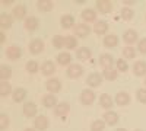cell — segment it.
<instances>
[{"label": "cell", "instance_id": "6da1fadb", "mask_svg": "<svg viewBox=\"0 0 146 131\" xmlns=\"http://www.w3.org/2000/svg\"><path fill=\"white\" fill-rule=\"evenodd\" d=\"M82 73H83V68H82V66H79V64H72V66L67 68V76L72 77V79L80 77Z\"/></svg>", "mask_w": 146, "mask_h": 131}, {"label": "cell", "instance_id": "7a4b0ae2", "mask_svg": "<svg viewBox=\"0 0 146 131\" xmlns=\"http://www.w3.org/2000/svg\"><path fill=\"white\" fill-rule=\"evenodd\" d=\"M80 101H82L83 105H91L95 101V93L92 90H89V89H85L82 92V95H80Z\"/></svg>", "mask_w": 146, "mask_h": 131}, {"label": "cell", "instance_id": "3957f363", "mask_svg": "<svg viewBox=\"0 0 146 131\" xmlns=\"http://www.w3.org/2000/svg\"><path fill=\"white\" fill-rule=\"evenodd\" d=\"M86 83H88L89 86H92V88H96V86H100L101 83H102V76L98 74V73H92V74L88 76Z\"/></svg>", "mask_w": 146, "mask_h": 131}, {"label": "cell", "instance_id": "277c9868", "mask_svg": "<svg viewBox=\"0 0 146 131\" xmlns=\"http://www.w3.org/2000/svg\"><path fill=\"white\" fill-rule=\"evenodd\" d=\"M44 50V42L41 39H34L31 44H29V51L32 54H38Z\"/></svg>", "mask_w": 146, "mask_h": 131}, {"label": "cell", "instance_id": "5b68a950", "mask_svg": "<svg viewBox=\"0 0 146 131\" xmlns=\"http://www.w3.org/2000/svg\"><path fill=\"white\" fill-rule=\"evenodd\" d=\"M96 7L100 9L101 13H108V12H111L113 5H111V2H108V0H98V2H96Z\"/></svg>", "mask_w": 146, "mask_h": 131}, {"label": "cell", "instance_id": "8992f818", "mask_svg": "<svg viewBox=\"0 0 146 131\" xmlns=\"http://www.w3.org/2000/svg\"><path fill=\"white\" fill-rule=\"evenodd\" d=\"M100 64L104 67V70L113 68V57L110 54H102L101 58H100Z\"/></svg>", "mask_w": 146, "mask_h": 131}, {"label": "cell", "instance_id": "52a82bcc", "mask_svg": "<svg viewBox=\"0 0 146 131\" xmlns=\"http://www.w3.org/2000/svg\"><path fill=\"white\" fill-rule=\"evenodd\" d=\"M6 55L10 58V60H16V58L21 57V48L16 47V45H12L6 50Z\"/></svg>", "mask_w": 146, "mask_h": 131}, {"label": "cell", "instance_id": "ba28073f", "mask_svg": "<svg viewBox=\"0 0 146 131\" xmlns=\"http://www.w3.org/2000/svg\"><path fill=\"white\" fill-rule=\"evenodd\" d=\"M35 127L38 128V130H41V131L47 130V127H48V120H47V117H45V115L36 117V118H35Z\"/></svg>", "mask_w": 146, "mask_h": 131}, {"label": "cell", "instance_id": "9c48e42d", "mask_svg": "<svg viewBox=\"0 0 146 131\" xmlns=\"http://www.w3.org/2000/svg\"><path fill=\"white\" fill-rule=\"evenodd\" d=\"M47 89L50 90V92H53V93L58 92L60 89H62V85H60V80H57V79H50V80L47 82Z\"/></svg>", "mask_w": 146, "mask_h": 131}, {"label": "cell", "instance_id": "30bf717a", "mask_svg": "<svg viewBox=\"0 0 146 131\" xmlns=\"http://www.w3.org/2000/svg\"><path fill=\"white\" fill-rule=\"evenodd\" d=\"M89 26L85 25V23H79V25L75 26V34L78 35V37H86V35L89 34Z\"/></svg>", "mask_w": 146, "mask_h": 131}, {"label": "cell", "instance_id": "8fae6325", "mask_svg": "<svg viewBox=\"0 0 146 131\" xmlns=\"http://www.w3.org/2000/svg\"><path fill=\"white\" fill-rule=\"evenodd\" d=\"M133 71L136 76H143L146 73V63L145 61H136L133 66Z\"/></svg>", "mask_w": 146, "mask_h": 131}, {"label": "cell", "instance_id": "7c38bea8", "mask_svg": "<svg viewBox=\"0 0 146 131\" xmlns=\"http://www.w3.org/2000/svg\"><path fill=\"white\" fill-rule=\"evenodd\" d=\"M104 118H105V122L110 124V125H114V124H117V121H118V115H117L115 112H113V111L105 112V114H104Z\"/></svg>", "mask_w": 146, "mask_h": 131}, {"label": "cell", "instance_id": "4fadbf2b", "mask_svg": "<svg viewBox=\"0 0 146 131\" xmlns=\"http://www.w3.org/2000/svg\"><path fill=\"white\" fill-rule=\"evenodd\" d=\"M23 114H25L27 117H34V115L36 114V106H35V103L28 102V103L23 105Z\"/></svg>", "mask_w": 146, "mask_h": 131}, {"label": "cell", "instance_id": "5bb4252c", "mask_svg": "<svg viewBox=\"0 0 146 131\" xmlns=\"http://www.w3.org/2000/svg\"><path fill=\"white\" fill-rule=\"evenodd\" d=\"M115 102H117L120 106H124V105H127V103L130 102V96H129L126 92H120V93L117 95V98H115Z\"/></svg>", "mask_w": 146, "mask_h": 131}, {"label": "cell", "instance_id": "9a60e30c", "mask_svg": "<svg viewBox=\"0 0 146 131\" xmlns=\"http://www.w3.org/2000/svg\"><path fill=\"white\" fill-rule=\"evenodd\" d=\"M107 29H108V25H107V22H104V20L96 22V23H95V26H94L95 34H98V35L105 34V32H107Z\"/></svg>", "mask_w": 146, "mask_h": 131}, {"label": "cell", "instance_id": "2e32d148", "mask_svg": "<svg viewBox=\"0 0 146 131\" xmlns=\"http://www.w3.org/2000/svg\"><path fill=\"white\" fill-rule=\"evenodd\" d=\"M118 44V38L115 37V35H107V37L104 38V45L108 47V48H113V47H115Z\"/></svg>", "mask_w": 146, "mask_h": 131}, {"label": "cell", "instance_id": "e0dca14e", "mask_svg": "<svg viewBox=\"0 0 146 131\" xmlns=\"http://www.w3.org/2000/svg\"><path fill=\"white\" fill-rule=\"evenodd\" d=\"M42 103L44 106H47V108H51V106H57V99L54 95H45V96L42 98Z\"/></svg>", "mask_w": 146, "mask_h": 131}, {"label": "cell", "instance_id": "ac0fdd59", "mask_svg": "<svg viewBox=\"0 0 146 131\" xmlns=\"http://www.w3.org/2000/svg\"><path fill=\"white\" fill-rule=\"evenodd\" d=\"M41 70H42V73H44L45 76H50V74H53V73H54L56 66L53 64V61H45V63L42 64Z\"/></svg>", "mask_w": 146, "mask_h": 131}, {"label": "cell", "instance_id": "d6986e66", "mask_svg": "<svg viewBox=\"0 0 146 131\" xmlns=\"http://www.w3.org/2000/svg\"><path fill=\"white\" fill-rule=\"evenodd\" d=\"M67 111H69V103H66V102L58 103V105L56 106V108H54V114H56V115H58V117H62V115L67 114Z\"/></svg>", "mask_w": 146, "mask_h": 131}, {"label": "cell", "instance_id": "ffe728a7", "mask_svg": "<svg viewBox=\"0 0 146 131\" xmlns=\"http://www.w3.org/2000/svg\"><path fill=\"white\" fill-rule=\"evenodd\" d=\"M25 96H27L25 89L18 88V89H15V90H13V101H15V102H22L23 99H25Z\"/></svg>", "mask_w": 146, "mask_h": 131}, {"label": "cell", "instance_id": "44dd1931", "mask_svg": "<svg viewBox=\"0 0 146 131\" xmlns=\"http://www.w3.org/2000/svg\"><path fill=\"white\" fill-rule=\"evenodd\" d=\"M100 103H101V106L102 108H111L113 106V99H111V96L110 95H107V93H104L102 96L100 98Z\"/></svg>", "mask_w": 146, "mask_h": 131}, {"label": "cell", "instance_id": "7402d4cb", "mask_svg": "<svg viewBox=\"0 0 146 131\" xmlns=\"http://www.w3.org/2000/svg\"><path fill=\"white\" fill-rule=\"evenodd\" d=\"M36 6H38V9L42 10V12H50L53 9V2H50V0H40V2L36 3Z\"/></svg>", "mask_w": 146, "mask_h": 131}, {"label": "cell", "instance_id": "603a6c76", "mask_svg": "<svg viewBox=\"0 0 146 131\" xmlns=\"http://www.w3.org/2000/svg\"><path fill=\"white\" fill-rule=\"evenodd\" d=\"M82 18L86 20V22H92V20H95L96 13H95V10H92V9H85L82 12Z\"/></svg>", "mask_w": 146, "mask_h": 131}, {"label": "cell", "instance_id": "cb8c5ba5", "mask_svg": "<svg viewBox=\"0 0 146 131\" xmlns=\"http://www.w3.org/2000/svg\"><path fill=\"white\" fill-rule=\"evenodd\" d=\"M10 76H12V68L9 66H2L0 67V77H2V82H6Z\"/></svg>", "mask_w": 146, "mask_h": 131}, {"label": "cell", "instance_id": "d4e9b609", "mask_svg": "<svg viewBox=\"0 0 146 131\" xmlns=\"http://www.w3.org/2000/svg\"><path fill=\"white\" fill-rule=\"evenodd\" d=\"M36 26H38V19H36V18L29 16V18L25 20V28H27V29L34 31V29H36Z\"/></svg>", "mask_w": 146, "mask_h": 131}, {"label": "cell", "instance_id": "484cf974", "mask_svg": "<svg viewBox=\"0 0 146 131\" xmlns=\"http://www.w3.org/2000/svg\"><path fill=\"white\" fill-rule=\"evenodd\" d=\"M136 39H137V34H136V31H133V29L126 31V34H124V41H126L127 44L135 42Z\"/></svg>", "mask_w": 146, "mask_h": 131}, {"label": "cell", "instance_id": "4316f807", "mask_svg": "<svg viewBox=\"0 0 146 131\" xmlns=\"http://www.w3.org/2000/svg\"><path fill=\"white\" fill-rule=\"evenodd\" d=\"M70 60H72V57H70L69 53H62V54L57 55V61H58V64H62V66H67L70 63Z\"/></svg>", "mask_w": 146, "mask_h": 131}, {"label": "cell", "instance_id": "83f0119b", "mask_svg": "<svg viewBox=\"0 0 146 131\" xmlns=\"http://www.w3.org/2000/svg\"><path fill=\"white\" fill-rule=\"evenodd\" d=\"M25 13H27V9H25V6H22V5H18V6L13 9V15H15V18H16L18 20L25 16Z\"/></svg>", "mask_w": 146, "mask_h": 131}, {"label": "cell", "instance_id": "f1b7e54d", "mask_svg": "<svg viewBox=\"0 0 146 131\" xmlns=\"http://www.w3.org/2000/svg\"><path fill=\"white\" fill-rule=\"evenodd\" d=\"M10 25H12L10 16L6 15V13H2V15H0V26H2V28H10Z\"/></svg>", "mask_w": 146, "mask_h": 131}, {"label": "cell", "instance_id": "f546056e", "mask_svg": "<svg viewBox=\"0 0 146 131\" xmlns=\"http://www.w3.org/2000/svg\"><path fill=\"white\" fill-rule=\"evenodd\" d=\"M72 25H75V19H73V16L64 15V16L62 18V26H63V28H70Z\"/></svg>", "mask_w": 146, "mask_h": 131}, {"label": "cell", "instance_id": "4dcf8cb0", "mask_svg": "<svg viewBox=\"0 0 146 131\" xmlns=\"http://www.w3.org/2000/svg\"><path fill=\"white\" fill-rule=\"evenodd\" d=\"M64 38H66V37L56 35V37L53 38V45L56 47V48H63V47H64Z\"/></svg>", "mask_w": 146, "mask_h": 131}, {"label": "cell", "instance_id": "1f68e13d", "mask_svg": "<svg viewBox=\"0 0 146 131\" xmlns=\"http://www.w3.org/2000/svg\"><path fill=\"white\" fill-rule=\"evenodd\" d=\"M9 93H10V83L2 82L0 83V95H2V96H7Z\"/></svg>", "mask_w": 146, "mask_h": 131}, {"label": "cell", "instance_id": "d6a6232c", "mask_svg": "<svg viewBox=\"0 0 146 131\" xmlns=\"http://www.w3.org/2000/svg\"><path fill=\"white\" fill-rule=\"evenodd\" d=\"M76 55L80 58V60H88V58L91 57V51L88 48H79L78 53H76Z\"/></svg>", "mask_w": 146, "mask_h": 131}, {"label": "cell", "instance_id": "836d02e7", "mask_svg": "<svg viewBox=\"0 0 146 131\" xmlns=\"http://www.w3.org/2000/svg\"><path fill=\"white\" fill-rule=\"evenodd\" d=\"M104 127H105V122H104V121L96 120V121H94V122H92L91 130H92V131H102V130H104Z\"/></svg>", "mask_w": 146, "mask_h": 131}, {"label": "cell", "instance_id": "e575fe53", "mask_svg": "<svg viewBox=\"0 0 146 131\" xmlns=\"http://www.w3.org/2000/svg\"><path fill=\"white\" fill-rule=\"evenodd\" d=\"M123 55L126 58H135L136 51H135V48H131V47H126V48H123Z\"/></svg>", "mask_w": 146, "mask_h": 131}, {"label": "cell", "instance_id": "d590c367", "mask_svg": "<svg viewBox=\"0 0 146 131\" xmlns=\"http://www.w3.org/2000/svg\"><path fill=\"white\" fill-rule=\"evenodd\" d=\"M76 47V39L73 37H66L64 38V48H75Z\"/></svg>", "mask_w": 146, "mask_h": 131}, {"label": "cell", "instance_id": "8d00e7d4", "mask_svg": "<svg viewBox=\"0 0 146 131\" xmlns=\"http://www.w3.org/2000/svg\"><path fill=\"white\" fill-rule=\"evenodd\" d=\"M104 76H105V79H108V80H114V79L117 77V71L113 70V68L104 70Z\"/></svg>", "mask_w": 146, "mask_h": 131}, {"label": "cell", "instance_id": "74e56055", "mask_svg": "<svg viewBox=\"0 0 146 131\" xmlns=\"http://www.w3.org/2000/svg\"><path fill=\"white\" fill-rule=\"evenodd\" d=\"M121 16H123V19H126V20H130L133 18V10L129 9V7H124L123 10H121Z\"/></svg>", "mask_w": 146, "mask_h": 131}, {"label": "cell", "instance_id": "f35d334b", "mask_svg": "<svg viewBox=\"0 0 146 131\" xmlns=\"http://www.w3.org/2000/svg\"><path fill=\"white\" fill-rule=\"evenodd\" d=\"M7 125H9V118H7V115L2 114L0 115V130H6Z\"/></svg>", "mask_w": 146, "mask_h": 131}, {"label": "cell", "instance_id": "ab89813d", "mask_svg": "<svg viewBox=\"0 0 146 131\" xmlns=\"http://www.w3.org/2000/svg\"><path fill=\"white\" fill-rule=\"evenodd\" d=\"M27 70L29 71V73H35V71L38 70V63H36V61H29V63H27Z\"/></svg>", "mask_w": 146, "mask_h": 131}, {"label": "cell", "instance_id": "60d3db41", "mask_svg": "<svg viewBox=\"0 0 146 131\" xmlns=\"http://www.w3.org/2000/svg\"><path fill=\"white\" fill-rule=\"evenodd\" d=\"M137 99L142 103H146V89H139L137 90Z\"/></svg>", "mask_w": 146, "mask_h": 131}, {"label": "cell", "instance_id": "b9f144b4", "mask_svg": "<svg viewBox=\"0 0 146 131\" xmlns=\"http://www.w3.org/2000/svg\"><path fill=\"white\" fill-rule=\"evenodd\" d=\"M117 68H118V71H126L127 70V63L124 60H118L117 61Z\"/></svg>", "mask_w": 146, "mask_h": 131}, {"label": "cell", "instance_id": "7bdbcfd3", "mask_svg": "<svg viewBox=\"0 0 146 131\" xmlns=\"http://www.w3.org/2000/svg\"><path fill=\"white\" fill-rule=\"evenodd\" d=\"M137 48H139V51H140V53L146 54V38H145V39H142V41L139 42V47H137Z\"/></svg>", "mask_w": 146, "mask_h": 131}, {"label": "cell", "instance_id": "ee69618b", "mask_svg": "<svg viewBox=\"0 0 146 131\" xmlns=\"http://www.w3.org/2000/svg\"><path fill=\"white\" fill-rule=\"evenodd\" d=\"M124 3L126 5H131V3H135V2H133V0H124Z\"/></svg>", "mask_w": 146, "mask_h": 131}, {"label": "cell", "instance_id": "f6af8a7d", "mask_svg": "<svg viewBox=\"0 0 146 131\" xmlns=\"http://www.w3.org/2000/svg\"><path fill=\"white\" fill-rule=\"evenodd\" d=\"M12 0H3V5H10Z\"/></svg>", "mask_w": 146, "mask_h": 131}, {"label": "cell", "instance_id": "bcb514c9", "mask_svg": "<svg viewBox=\"0 0 146 131\" xmlns=\"http://www.w3.org/2000/svg\"><path fill=\"white\" fill-rule=\"evenodd\" d=\"M115 131H127V130H124V128H118V130H115Z\"/></svg>", "mask_w": 146, "mask_h": 131}, {"label": "cell", "instance_id": "7dc6e473", "mask_svg": "<svg viewBox=\"0 0 146 131\" xmlns=\"http://www.w3.org/2000/svg\"><path fill=\"white\" fill-rule=\"evenodd\" d=\"M25 131H35V130H32V128H27Z\"/></svg>", "mask_w": 146, "mask_h": 131}, {"label": "cell", "instance_id": "c3c4849f", "mask_svg": "<svg viewBox=\"0 0 146 131\" xmlns=\"http://www.w3.org/2000/svg\"><path fill=\"white\" fill-rule=\"evenodd\" d=\"M135 131H143V130H135Z\"/></svg>", "mask_w": 146, "mask_h": 131}, {"label": "cell", "instance_id": "681fc988", "mask_svg": "<svg viewBox=\"0 0 146 131\" xmlns=\"http://www.w3.org/2000/svg\"><path fill=\"white\" fill-rule=\"evenodd\" d=\"M145 83H146V82H145Z\"/></svg>", "mask_w": 146, "mask_h": 131}]
</instances>
